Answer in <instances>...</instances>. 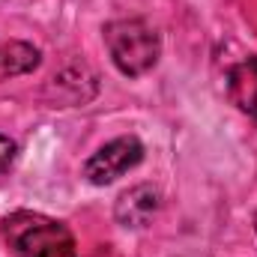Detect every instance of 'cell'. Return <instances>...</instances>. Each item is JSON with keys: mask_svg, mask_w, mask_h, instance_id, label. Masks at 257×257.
<instances>
[{"mask_svg": "<svg viewBox=\"0 0 257 257\" xmlns=\"http://www.w3.org/2000/svg\"><path fill=\"white\" fill-rule=\"evenodd\" d=\"M15 156H18V144H15L12 138H6V135H0V174H6V171L12 168V162H15Z\"/></svg>", "mask_w": 257, "mask_h": 257, "instance_id": "obj_7", "label": "cell"}, {"mask_svg": "<svg viewBox=\"0 0 257 257\" xmlns=\"http://www.w3.org/2000/svg\"><path fill=\"white\" fill-rule=\"evenodd\" d=\"M42 60L39 48H33L30 42H6L0 45V78H15V75H27L33 72Z\"/></svg>", "mask_w": 257, "mask_h": 257, "instance_id": "obj_6", "label": "cell"}, {"mask_svg": "<svg viewBox=\"0 0 257 257\" xmlns=\"http://www.w3.org/2000/svg\"><path fill=\"white\" fill-rule=\"evenodd\" d=\"M227 90H230V99L257 120V57H248L230 69Z\"/></svg>", "mask_w": 257, "mask_h": 257, "instance_id": "obj_5", "label": "cell"}, {"mask_svg": "<svg viewBox=\"0 0 257 257\" xmlns=\"http://www.w3.org/2000/svg\"><path fill=\"white\" fill-rule=\"evenodd\" d=\"M144 159V144L135 135H123L108 141L105 147H99L87 162H84V177L93 186H108L114 180H120L132 168H138Z\"/></svg>", "mask_w": 257, "mask_h": 257, "instance_id": "obj_3", "label": "cell"}, {"mask_svg": "<svg viewBox=\"0 0 257 257\" xmlns=\"http://www.w3.org/2000/svg\"><path fill=\"white\" fill-rule=\"evenodd\" d=\"M156 212H159V189L150 183H141L123 192L114 206V215L123 227H147Z\"/></svg>", "mask_w": 257, "mask_h": 257, "instance_id": "obj_4", "label": "cell"}, {"mask_svg": "<svg viewBox=\"0 0 257 257\" xmlns=\"http://www.w3.org/2000/svg\"><path fill=\"white\" fill-rule=\"evenodd\" d=\"M3 239L18 257H78L75 236L63 221L42 212H12L3 218Z\"/></svg>", "mask_w": 257, "mask_h": 257, "instance_id": "obj_1", "label": "cell"}, {"mask_svg": "<svg viewBox=\"0 0 257 257\" xmlns=\"http://www.w3.org/2000/svg\"><path fill=\"white\" fill-rule=\"evenodd\" d=\"M254 230H257V215H254Z\"/></svg>", "mask_w": 257, "mask_h": 257, "instance_id": "obj_8", "label": "cell"}, {"mask_svg": "<svg viewBox=\"0 0 257 257\" xmlns=\"http://www.w3.org/2000/svg\"><path fill=\"white\" fill-rule=\"evenodd\" d=\"M105 45L114 66L128 78L147 75L162 57V39L144 18H120L105 24Z\"/></svg>", "mask_w": 257, "mask_h": 257, "instance_id": "obj_2", "label": "cell"}]
</instances>
